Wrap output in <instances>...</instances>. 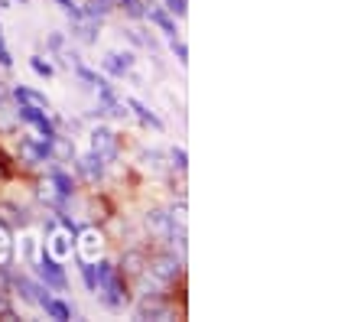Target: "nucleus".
<instances>
[{"mask_svg": "<svg viewBox=\"0 0 364 322\" xmlns=\"http://www.w3.org/2000/svg\"><path fill=\"white\" fill-rule=\"evenodd\" d=\"M14 114L20 124H26V127H33L36 131V137L49 140L53 144L55 137H59V127H55V121L49 114H46V107H36V104H16Z\"/></svg>", "mask_w": 364, "mask_h": 322, "instance_id": "1", "label": "nucleus"}, {"mask_svg": "<svg viewBox=\"0 0 364 322\" xmlns=\"http://www.w3.org/2000/svg\"><path fill=\"white\" fill-rule=\"evenodd\" d=\"M33 267H36V277L49 286V290H68L65 267H62V261L55 254H49V247H43V251L33 257Z\"/></svg>", "mask_w": 364, "mask_h": 322, "instance_id": "2", "label": "nucleus"}, {"mask_svg": "<svg viewBox=\"0 0 364 322\" xmlns=\"http://www.w3.org/2000/svg\"><path fill=\"white\" fill-rule=\"evenodd\" d=\"M20 160L30 163V166H46V163H55L53 156V144L43 137H33V134H23L20 137Z\"/></svg>", "mask_w": 364, "mask_h": 322, "instance_id": "3", "label": "nucleus"}, {"mask_svg": "<svg viewBox=\"0 0 364 322\" xmlns=\"http://www.w3.org/2000/svg\"><path fill=\"white\" fill-rule=\"evenodd\" d=\"M91 150L98 156H105L107 163H114L117 156H121V144H117V134L111 131V127H95L91 131Z\"/></svg>", "mask_w": 364, "mask_h": 322, "instance_id": "4", "label": "nucleus"}, {"mask_svg": "<svg viewBox=\"0 0 364 322\" xmlns=\"http://www.w3.org/2000/svg\"><path fill=\"white\" fill-rule=\"evenodd\" d=\"M72 160H75V173L82 179H88V183H101V179H105L107 160L98 156L95 150H88V154H82V156H72Z\"/></svg>", "mask_w": 364, "mask_h": 322, "instance_id": "5", "label": "nucleus"}, {"mask_svg": "<svg viewBox=\"0 0 364 322\" xmlns=\"http://www.w3.org/2000/svg\"><path fill=\"white\" fill-rule=\"evenodd\" d=\"M134 319H176L173 306L169 303H159V296H140V303L134 306Z\"/></svg>", "mask_w": 364, "mask_h": 322, "instance_id": "6", "label": "nucleus"}, {"mask_svg": "<svg viewBox=\"0 0 364 322\" xmlns=\"http://www.w3.org/2000/svg\"><path fill=\"white\" fill-rule=\"evenodd\" d=\"M134 65H136L134 53H107L105 59H101V69L111 78H127L130 72H134Z\"/></svg>", "mask_w": 364, "mask_h": 322, "instance_id": "7", "label": "nucleus"}, {"mask_svg": "<svg viewBox=\"0 0 364 322\" xmlns=\"http://www.w3.org/2000/svg\"><path fill=\"white\" fill-rule=\"evenodd\" d=\"M46 183L53 186L62 199H72V195H75V179H72V173H65L62 166H49V173H46Z\"/></svg>", "mask_w": 364, "mask_h": 322, "instance_id": "8", "label": "nucleus"}, {"mask_svg": "<svg viewBox=\"0 0 364 322\" xmlns=\"http://www.w3.org/2000/svg\"><path fill=\"white\" fill-rule=\"evenodd\" d=\"M144 16H146V20H150V23L156 26V30L163 33L166 39H176V36H179V30H176V20H173V16H169L163 7H153V4H146V14H144Z\"/></svg>", "mask_w": 364, "mask_h": 322, "instance_id": "9", "label": "nucleus"}, {"mask_svg": "<svg viewBox=\"0 0 364 322\" xmlns=\"http://www.w3.org/2000/svg\"><path fill=\"white\" fill-rule=\"evenodd\" d=\"M46 313V319H55V322H68V319H78V309L72 306V303H65V299H55V296H49L39 306Z\"/></svg>", "mask_w": 364, "mask_h": 322, "instance_id": "10", "label": "nucleus"}, {"mask_svg": "<svg viewBox=\"0 0 364 322\" xmlns=\"http://www.w3.org/2000/svg\"><path fill=\"white\" fill-rule=\"evenodd\" d=\"M98 30H101V20H95V16H82V20L72 23V36H75L78 43H85V46H95V43H98Z\"/></svg>", "mask_w": 364, "mask_h": 322, "instance_id": "11", "label": "nucleus"}, {"mask_svg": "<svg viewBox=\"0 0 364 322\" xmlns=\"http://www.w3.org/2000/svg\"><path fill=\"white\" fill-rule=\"evenodd\" d=\"M82 245H78V261H98V254H101V235L98 231H78L75 235Z\"/></svg>", "mask_w": 364, "mask_h": 322, "instance_id": "12", "label": "nucleus"}, {"mask_svg": "<svg viewBox=\"0 0 364 322\" xmlns=\"http://www.w3.org/2000/svg\"><path fill=\"white\" fill-rule=\"evenodd\" d=\"M124 104H127V111H134V114L140 117V124H146V127H153V131H166V124H163V117H159L156 111H150V107H146L140 98H127V101H124Z\"/></svg>", "mask_w": 364, "mask_h": 322, "instance_id": "13", "label": "nucleus"}, {"mask_svg": "<svg viewBox=\"0 0 364 322\" xmlns=\"http://www.w3.org/2000/svg\"><path fill=\"white\" fill-rule=\"evenodd\" d=\"M10 98H14L16 104H36V107L49 111V98H46L43 92H36V88H30V85H14V88H10Z\"/></svg>", "mask_w": 364, "mask_h": 322, "instance_id": "14", "label": "nucleus"}, {"mask_svg": "<svg viewBox=\"0 0 364 322\" xmlns=\"http://www.w3.org/2000/svg\"><path fill=\"white\" fill-rule=\"evenodd\" d=\"M10 257H14V241H10V225L0 218V264L7 267Z\"/></svg>", "mask_w": 364, "mask_h": 322, "instance_id": "15", "label": "nucleus"}, {"mask_svg": "<svg viewBox=\"0 0 364 322\" xmlns=\"http://www.w3.org/2000/svg\"><path fill=\"white\" fill-rule=\"evenodd\" d=\"M114 4H117V0H88V4H85V16H95V20H105L107 14H111L114 10Z\"/></svg>", "mask_w": 364, "mask_h": 322, "instance_id": "16", "label": "nucleus"}, {"mask_svg": "<svg viewBox=\"0 0 364 322\" xmlns=\"http://www.w3.org/2000/svg\"><path fill=\"white\" fill-rule=\"evenodd\" d=\"M169 166L176 169V173H186V169H189V154H186V146H173V150H169Z\"/></svg>", "mask_w": 364, "mask_h": 322, "instance_id": "17", "label": "nucleus"}, {"mask_svg": "<svg viewBox=\"0 0 364 322\" xmlns=\"http://www.w3.org/2000/svg\"><path fill=\"white\" fill-rule=\"evenodd\" d=\"M140 267H144V254L140 251H127L121 257V267L117 270H127V274H140Z\"/></svg>", "mask_w": 364, "mask_h": 322, "instance_id": "18", "label": "nucleus"}, {"mask_svg": "<svg viewBox=\"0 0 364 322\" xmlns=\"http://www.w3.org/2000/svg\"><path fill=\"white\" fill-rule=\"evenodd\" d=\"M46 247H49V254H55L59 261L65 257V254H72V245H68V235H55V238L49 241Z\"/></svg>", "mask_w": 364, "mask_h": 322, "instance_id": "19", "label": "nucleus"}, {"mask_svg": "<svg viewBox=\"0 0 364 322\" xmlns=\"http://www.w3.org/2000/svg\"><path fill=\"white\" fill-rule=\"evenodd\" d=\"M30 69L36 72L39 78H46V82H49V78L55 75V69H53V65H49V62L43 59V55H30Z\"/></svg>", "mask_w": 364, "mask_h": 322, "instance_id": "20", "label": "nucleus"}, {"mask_svg": "<svg viewBox=\"0 0 364 322\" xmlns=\"http://www.w3.org/2000/svg\"><path fill=\"white\" fill-rule=\"evenodd\" d=\"M169 49H173L176 62H179L182 69H186V65H189V46H186V43H182L179 36H176V39H169Z\"/></svg>", "mask_w": 364, "mask_h": 322, "instance_id": "21", "label": "nucleus"}, {"mask_svg": "<svg viewBox=\"0 0 364 322\" xmlns=\"http://www.w3.org/2000/svg\"><path fill=\"white\" fill-rule=\"evenodd\" d=\"M163 4H166V14L173 16V20H182V16L189 14V0H163Z\"/></svg>", "mask_w": 364, "mask_h": 322, "instance_id": "22", "label": "nucleus"}, {"mask_svg": "<svg viewBox=\"0 0 364 322\" xmlns=\"http://www.w3.org/2000/svg\"><path fill=\"white\" fill-rule=\"evenodd\" d=\"M82 264V280H85V286H88V293H95L98 290V277H95V261H78Z\"/></svg>", "mask_w": 364, "mask_h": 322, "instance_id": "23", "label": "nucleus"}, {"mask_svg": "<svg viewBox=\"0 0 364 322\" xmlns=\"http://www.w3.org/2000/svg\"><path fill=\"white\" fill-rule=\"evenodd\" d=\"M53 4H59V7H62V14H68V16H72V23H75V20H82V16H85L82 4H75V0H53Z\"/></svg>", "mask_w": 364, "mask_h": 322, "instance_id": "24", "label": "nucleus"}, {"mask_svg": "<svg viewBox=\"0 0 364 322\" xmlns=\"http://www.w3.org/2000/svg\"><path fill=\"white\" fill-rule=\"evenodd\" d=\"M14 121H16L14 111H10L7 104H0V131H4V134H14Z\"/></svg>", "mask_w": 364, "mask_h": 322, "instance_id": "25", "label": "nucleus"}, {"mask_svg": "<svg viewBox=\"0 0 364 322\" xmlns=\"http://www.w3.org/2000/svg\"><path fill=\"white\" fill-rule=\"evenodd\" d=\"M140 160H144L150 169H163V160H166V156L159 154V150H144V154H140Z\"/></svg>", "mask_w": 364, "mask_h": 322, "instance_id": "26", "label": "nucleus"}, {"mask_svg": "<svg viewBox=\"0 0 364 322\" xmlns=\"http://www.w3.org/2000/svg\"><path fill=\"white\" fill-rule=\"evenodd\" d=\"M0 69H14V55L7 49V39H4V26H0Z\"/></svg>", "mask_w": 364, "mask_h": 322, "instance_id": "27", "label": "nucleus"}, {"mask_svg": "<svg viewBox=\"0 0 364 322\" xmlns=\"http://www.w3.org/2000/svg\"><path fill=\"white\" fill-rule=\"evenodd\" d=\"M0 316H4V319H16V309L10 306V293L4 290V286H0Z\"/></svg>", "mask_w": 364, "mask_h": 322, "instance_id": "28", "label": "nucleus"}, {"mask_svg": "<svg viewBox=\"0 0 364 322\" xmlns=\"http://www.w3.org/2000/svg\"><path fill=\"white\" fill-rule=\"evenodd\" d=\"M62 43H65V36H62V33H49V39H46V46L53 49V53H59Z\"/></svg>", "mask_w": 364, "mask_h": 322, "instance_id": "29", "label": "nucleus"}, {"mask_svg": "<svg viewBox=\"0 0 364 322\" xmlns=\"http://www.w3.org/2000/svg\"><path fill=\"white\" fill-rule=\"evenodd\" d=\"M7 98H10V88L0 82V104H7Z\"/></svg>", "mask_w": 364, "mask_h": 322, "instance_id": "30", "label": "nucleus"}, {"mask_svg": "<svg viewBox=\"0 0 364 322\" xmlns=\"http://www.w3.org/2000/svg\"><path fill=\"white\" fill-rule=\"evenodd\" d=\"M16 4H20V7H30V4H33V0H16Z\"/></svg>", "mask_w": 364, "mask_h": 322, "instance_id": "31", "label": "nucleus"}]
</instances>
